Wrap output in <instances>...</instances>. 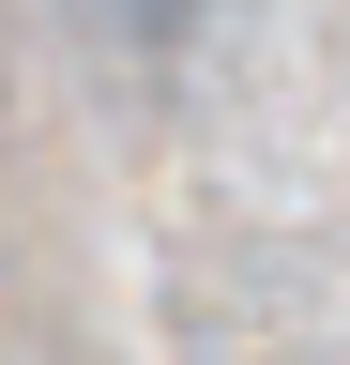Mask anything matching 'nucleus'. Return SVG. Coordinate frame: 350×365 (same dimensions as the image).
Listing matches in <instances>:
<instances>
[{"instance_id": "nucleus-1", "label": "nucleus", "mask_w": 350, "mask_h": 365, "mask_svg": "<svg viewBox=\"0 0 350 365\" xmlns=\"http://www.w3.org/2000/svg\"><path fill=\"white\" fill-rule=\"evenodd\" d=\"M107 16H122V31H183L198 0H107Z\"/></svg>"}]
</instances>
